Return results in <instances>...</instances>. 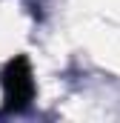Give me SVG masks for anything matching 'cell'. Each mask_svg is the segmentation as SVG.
I'll use <instances>...</instances> for the list:
<instances>
[{
	"instance_id": "6da1fadb",
	"label": "cell",
	"mask_w": 120,
	"mask_h": 123,
	"mask_svg": "<svg viewBox=\"0 0 120 123\" xmlns=\"http://www.w3.org/2000/svg\"><path fill=\"white\" fill-rule=\"evenodd\" d=\"M3 83H6V97H9V103H12V106L26 103V100H29V94H31V77H29V69H26V60L9 63Z\"/></svg>"
}]
</instances>
